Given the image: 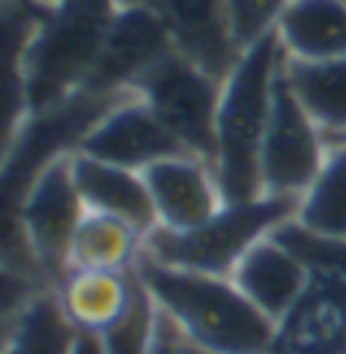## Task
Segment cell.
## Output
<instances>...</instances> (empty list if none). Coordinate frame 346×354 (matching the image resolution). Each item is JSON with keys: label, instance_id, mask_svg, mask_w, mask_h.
<instances>
[{"label": "cell", "instance_id": "obj_5", "mask_svg": "<svg viewBox=\"0 0 346 354\" xmlns=\"http://www.w3.org/2000/svg\"><path fill=\"white\" fill-rule=\"evenodd\" d=\"M163 119L184 151H195L211 160L214 154V124L222 95V79L192 59L171 52L157 62L138 87L133 89Z\"/></svg>", "mask_w": 346, "mask_h": 354}, {"label": "cell", "instance_id": "obj_16", "mask_svg": "<svg viewBox=\"0 0 346 354\" xmlns=\"http://www.w3.org/2000/svg\"><path fill=\"white\" fill-rule=\"evenodd\" d=\"M146 233L136 225L86 208L68 249V270H136L146 254Z\"/></svg>", "mask_w": 346, "mask_h": 354}, {"label": "cell", "instance_id": "obj_22", "mask_svg": "<svg viewBox=\"0 0 346 354\" xmlns=\"http://www.w3.org/2000/svg\"><path fill=\"white\" fill-rule=\"evenodd\" d=\"M73 354H106V352H103V344H100L98 335L79 333L76 335V344H73Z\"/></svg>", "mask_w": 346, "mask_h": 354}, {"label": "cell", "instance_id": "obj_3", "mask_svg": "<svg viewBox=\"0 0 346 354\" xmlns=\"http://www.w3.org/2000/svg\"><path fill=\"white\" fill-rule=\"evenodd\" d=\"M295 201L276 195L225 203L211 219L192 230L171 233L154 227L146 238V254L165 266L230 276L238 260L260 238L271 236L279 225L295 216Z\"/></svg>", "mask_w": 346, "mask_h": 354}, {"label": "cell", "instance_id": "obj_6", "mask_svg": "<svg viewBox=\"0 0 346 354\" xmlns=\"http://www.w3.org/2000/svg\"><path fill=\"white\" fill-rule=\"evenodd\" d=\"M327 149V136L295 97L282 73L260 147L262 195H276L298 203V198L319 174Z\"/></svg>", "mask_w": 346, "mask_h": 354}, {"label": "cell", "instance_id": "obj_13", "mask_svg": "<svg viewBox=\"0 0 346 354\" xmlns=\"http://www.w3.org/2000/svg\"><path fill=\"white\" fill-rule=\"evenodd\" d=\"M138 270H65L57 281L55 295L79 333L103 335L125 319L138 295Z\"/></svg>", "mask_w": 346, "mask_h": 354}, {"label": "cell", "instance_id": "obj_21", "mask_svg": "<svg viewBox=\"0 0 346 354\" xmlns=\"http://www.w3.org/2000/svg\"><path fill=\"white\" fill-rule=\"evenodd\" d=\"M284 6L287 0H233V17L244 46L273 32V25Z\"/></svg>", "mask_w": 346, "mask_h": 354}, {"label": "cell", "instance_id": "obj_12", "mask_svg": "<svg viewBox=\"0 0 346 354\" xmlns=\"http://www.w3.org/2000/svg\"><path fill=\"white\" fill-rule=\"evenodd\" d=\"M230 279L265 317L282 322L306 292L311 273L282 238L271 233L238 260Z\"/></svg>", "mask_w": 346, "mask_h": 354}, {"label": "cell", "instance_id": "obj_19", "mask_svg": "<svg viewBox=\"0 0 346 354\" xmlns=\"http://www.w3.org/2000/svg\"><path fill=\"white\" fill-rule=\"evenodd\" d=\"M295 219L314 233L346 238V141H330L319 174L298 198Z\"/></svg>", "mask_w": 346, "mask_h": 354}, {"label": "cell", "instance_id": "obj_14", "mask_svg": "<svg viewBox=\"0 0 346 354\" xmlns=\"http://www.w3.org/2000/svg\"><path fill=\"white\" fill-rule=\"evenodd\" d=\"M71 165H73L76 187L89 211L119 216L136 225L138 230H144L146 236L157 227L152 195L141 171L89 157L84 151H76L71 157Z\"/></svg>", "mask_w": 346, "mask_h": 354}, {"label": "cell", "instance_id": "obj_1", "mask_svg": "<svg viewBox=\"0 0 346 354\" xmlns=\"http://www.w3.org/2000/svg\"><path fill=\"white\" fill-rule=\"evenodd\" d=\"M138 279L187 344L208 354H271L276 322L238 290L230 276L165 266L144 254Z\"/></svg>", "mask_w": 346, "mask_h": 354}, {"label": "cell", "instance_id": "obj_11", "mask_svg": "<svg viewBox=\"0 0 346 354\" xmlns=\"http://www.w3.org/2000/svg\"><path fill=\"white\" fill-rule=\"evenodd\" d=\"M271 354H346V276H311L300 300L276 322Z\"/></svg>", "mask_w": 346, "mask_h": 354}, {"label": "cell", "instance_id": "obj_18", "mask_svg": "<svg viewBox=\"0 0 346 354\" xmlns=\"http://www.w3.org/2000/svg\"><path fill=\"white\" fill-rule=\"evenodd\" d=\"M79 330L68 322L52 287L25 300L6 330V354H73Z\"/></svg>", "mask_w": 346, "mask_h": 354}, {"label": "cell", "instance_id": "obj_7", "mask_svg": "<svg viewBox=\"0 0 346 354\" xmlns=\"http://www.w3.org/2000/svg\"><path fill=\"white\" fill-rule=\"evenodd\" d=\"M171 52L168 32L144 0H119L95 76L86 87L109 95L133 92L146 73Z\"/></svg>", "mask_w": 346, "mask_h": 354}, {"label": "cell", "instance_id": "obj_9", "mask_svg": "<svg viewBox=\"0 0 346 354\" xmlns=\"http://www.w3.org/2000/svg\"><path fill=\"white\" fill-rule=\"evenodd\" d=\"M171 38L173 52L225 79L244 52L233 0H144Z\"/></svg>", "mask_w": 346, "mask_h": 354}, {"label": "cell", "instance_id": "obj_25", "mask_svg": "<svg viewBox=\"0 0 346 354\" xmlns=\"http://www.w3.org/2000/svg\"><path fill=\"white\" fill-rule=\"evenodd\" d=\"M344 3H346V0H344Z\"/></svg>", "mask_w": 346, "mask_h": 354}, {"label": "cell", "instance_id": "obj_8", "mask_svg": "<svg viewBox=\"0 0 346 354\" xmlns=\"http://www.w3.org/2000/svg\"><path fill=\"white\" fill-rule=\"evenodd\" d=\"M157 227L184 233L211 219L225 206L214 162L195 151H173L144 171Z\"/></svg>", "mask_w": 346, "mask_h": 354}, {"label": "cell", "instance_id": "obj_17", "mask_svg": "<svg viewBox=\"0 0 346 354\" xmlns=\"http://www.w3.org/2000/svg\"><path fill=\"white\" fill-rule=\"evenodd\" d=\"M284 79L327 141H346V57L289 62Z\"/></svg>", "mask_w": 346, "mask_h": 354}, {"label": "cell", "instance_id": "obj_4", "mask_svg": "<svg viewBox=\"0 0 346 354\" xmlns=\"http://www.w3.org/2000/svg\"><path fill=\"white\" fill-rule=\"evenodd\" d=\"M71 157L73 154L46 165L14 203V233H19L28 243L52 290L68 270L71 238L86 211L73 178Z\"/></svg>", "mask_w": 346, "mask_h": 354}, {"label": "cell", "instance_id": "obj_10", "mask_svg": "<svg viewBox=\"0 0 346 354\" xmlns=\"http://www.w3.org/2000/svg\"><path fill=\"white\" fill-rule=\"evenodd\" d=\"M79 151L144 174L152 162L184 149L138 92H125L92 124Z\"/></svg>", "mask_w": 346, "mask_h": 354}, {"label": "cell", "instance_id": "obj_15", "mask_svg": "<svg viewBox=\"0 0 346 354\" xmlns=\"http://www.w3.org/2000/svg\"><path fill=\"white\" fill-rule=\"evenodd\" d=\"M273 38L289 62H322L346 57L344 0H287Z\"/></svg>", "mask_w": 346, "mask_h": 354}, {"label": "cell", "instance_id": "obj_20", "mask_svg": "<svg viewBox=\"0 0 346 354\" xmlns=\"http://www.w3.org/2000/svg\"><path fill=\"white\" fill-rule=\"evenodd\" d=\"M154 327H157V306L141 281L138 295L130 311L125 314V319L98 338L106 354H154Z\"/></svg>", "mask_w": 346, "mask_h": 354}, {"label": "cell", "instance_id": "obj_24", "mask_svg": "<svg viewBox=\"0 0 346 354\" xmlns=\"http://www.w3.org/2000/svg\"><path fill=\"white\" fill-rule=\"evenodd\" d=\"M33 3H38V6H57L62 0H33Z\"/></svg>", "mask_w": 346, "mask_h": 354}, {"label": "cell", "instance_id": "obj_23", "mask_svg": "<svg viewBox=\"0 0 346 354\" xmlns=\"http://www.w3.org/2000/svg\"><path fill=\"white\" fill-rule=\"evenodd\" d=\"M181 335V333H179ZM181 354H208V352H201V349H195L192 344H187L184 338H181Z\"/></svg>", "mask_w": 346, "mask_h": 354}, {"label": "cell", "instance_id": "obj_2", "mask_svg": "<svg viewBox=\"0 0 346 354\" xmlns=\"http://www.w3.org/2000/svg\"><path fill=\"white\" fill-rule=\"evenodd\" d=\"M284 65L287 57L279 41L268 32L244 46L241 57L222 79L211 162L228 203L262 195L260 147Z\"/></svg>", "mask_w": 346, "mask_h": 354}]
</instances>
